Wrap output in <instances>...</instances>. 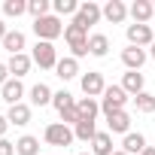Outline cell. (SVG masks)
Returning a JSON list of instances; mask_svg holds the SVG:
<instances>
[{"label":"cell","instance_id":"14","mask_svg":"<svg viewBox=\"0 0 155 155\" xmlns=\"http://www.w3.org/2000/svg\"><path fill=\"white\" fill-rule=\"evenodd\" d=\"M107 128H110V134H131V116L125 110H119L107 119Z\"/></svg>","mask_w":155,"mask_h":155},{"label":"cell","instance_id":"6","mask_svg":"<svg viewBox=\"0 0 155 155\" xmlns=\"http://www.w3.org/2000/svg\"><path fill=\"white\" fill-rule=\"evenodd\" d=\"M125 37H128V46H137V49L155 43V34H152L149 25H128L125 28Z\"/></svg>","mask_w":155,"mask_h":155},{"label":"cell","instance_id":"13","mask_svg":"<svg viewBox=\"0 0 155 155\" xmlns=\"http://www.w3.org/2000/svg\"><path fill=\"white\" fill-rule=\"evenodd\" d=\"M122 64H125L128 70H140V67L146 64V52L137 49V46H128V49H122Z\"/></svg>","mask_w":155,"mask_h":155},{"label":"cell","instance_id":"21","mask_svg":"<svg viewBox=\"0 0 155 155\" xmlns=\"http://www.w3.org/2000/svg\"><path fill=\"white\" fill-rule=\"evenodd\" d=\"M122 149H125L128 155H140V152L146 149V137L131 131V134H125V140H122Z\"/></svg>","mask_w":155,"mask_h":155},{"label":"cell","instance_id":"11","mask_svg":"<svg viewBox=\"0 0 155 155\" xmlns=\"http://www.w3.org/2000/svg\"><path fill=\"white\" fill-rule=\"evenodd\" d=\"M76 15H79V18L91 28V25H97V21L104 18V9L94 3V0H85V3H79V12H76Z\"/></svg>","mask_w":155,"mask_h":155},{"label":"cell","instance_id":"19","mask_svg":"<svg viewBox=\"0 0 155 155\" xmlns=\"http://www.w3.org/2000/svg\"><path fill=\"white\" fill-rule=\"evenodd\" d=\"M76 110H79V116H82V119L94 122V119H97V113H101V104H97L94 97H79V101H76Z\"/></svg>","mask_w":155,"mask_h":155},{"label":"cell","instance_id":"32","mask_svg":"<svg viewBox=\"0 0 155 155\" xmlns=\"http://www.w3.org/2000/svg\"><path fill=\"white\" fill-rule=\"evenodd\" d=\"M0 155H15V143H9V140H0Z\"/></svg>","mask_w":155,"mask_h":155},{"label":"cell","instance_id":"8","mask_svg":"<svg viewBox=\"0 0 155 155\" xmlns=\"http://www.w3.org/2000/svg\"><path fill=\"white\" fill-rule=\"evenodd\" d=\"M128 15L134 18V25H146L155 15V3H149V0H134L128 6Z\"/></svg>","mask_w":155,"mask_h":155},{"label":"cell","instance_id":"4","mask_svg":"<svg viewBox=\"0 0 155 155\" xmlns=\"http://www.w3.org/2000/svg\"><path fill=\"white\" fill-rule=\"evenodd\" d=\"M34 34H37V40L52 43V40H58V37L64 34V25H61L58 15H46V18H37V21H34Z\"/></svg>","mask_w":155,"mask_h":155},{"label":"cell","instance_id":"35","mask_svg":"<svg viewBox=\"0 0 155 155\" xmlns=\"http://www.w3.org/2000/svg\"><path fill=\"white\" fill-rule=\"evenodd\" d=\"M6 34H9V28H6V21H3V18H0V43H3V37H6Z\"/></svg>","mask_w":155,"mask_h":155},{"label":"cell","instance_id":"9","mask_svg":"<svg viewBox=\"0 0 155 155\" xmlns=\"http://www.w3.org/2000/svg\"><path fill=\"white\" fill-rule=\"evenodd\" d=\"M104 18L110 25H122L128 18V6L122 3V0H107V6H104Z\"/></svg>","mask_w":155,"mask_h":155},{"label":"cell","instance_id":"20","mask_svg":"<svg viewBox=\"0 0 155 155\" xmlns=\"http://www.w3.org/2000/svg\"><path fill=\"white\" fill-rule=\"evenodd\" d=\"M6 119H9V125H28L31 122V107L28 104H15V107H9V113H6Z\"/></svg>","mask_w":155,"mask_h":155},{"label":"cell","instance_id":"10","mask_svg":"<svg viewBox=\"0 0 155 155\" xmlns=\"http://www.w3.org/2000/svg\"><path fill=\"white\" fill-rule=\"evenodd\" d=\"M0 97H3L9 107L21 104V97H25V85H21V79H9L3 88H0Z\"/></svg>","mask_w":155,"mask_h":155},{"label":"cell","instance_id":"23","mask_svg":"<svg viewBox=\"0 0 155 155\" xmlns=\"http://www.w3.org/2000/svg\"><path fill=\"white\" fill-rule=\"evenodd\" d=\"M122 88L128 91V94H140L143 91V73L140 70H131V73H125V79H122Z\"/></svg>","mask_w":155,"mask_h":155},{"label":"cell","instance_id":"24","mask_svg":"<svg viewBox=\"0 0 155 155\" xmlns=\"http://www.w3.org/2000/svg\"><path fill=\"white\" fill-rule=\"evenodd\" d=\"M3 49H6L9 55H21V49H25V34H21V31H9V34L3 37Z\"/></svg>","mask_w":155,"mask_h":155},{"label":"cell","instance_id":"34","mask_svg":"<svg viewBox=\"0 0 155 155\" xmlns=\"http://www.w3.org/2000/svg\"><path fill=\"white\" fill-rule=\"evenodd\" d=\"M6 128H9V119H6V116H0V140H3V134H6Z\"/></svg>","mask_w":155,"mask_h":155},{"label":"cell","instance_id":"29","mask_svg":"<svg viewBox=\"0 0 155 155\" xmlns=\"http://www.w3.org/2000/svg\"><path fill=\"white\" fill-rule=\"evenodd\" d=\"M134 104H137L140 113H155V94H149V91H140L134 97Z\"/></svg>","mask_w":155,"mask_h":155},{"label":"cell","instance_id":"28","mask_svg":"<svg viewBox=\"0 0 155 155\" xmlns=\"http://www.w3.org/2000/svg\"><path fill=\"white\" fill-rule=\"evenodd\" d=\"M52 9H55V15H76L79 12V3L76 0H55Z\"/></svg>","mask_w":155,"mask_h":155},{"label":"cell","instance_id":"15","mask_svg":"<svg viewBox=\"0 0 155 155\" xmlns=\"http://www.w3.org/2000/svg\"><path fill=\"white\" fill-rule=\"evenodd\" d=\"M113 134L110 131H97V137L91 140V155H113Z\"/></svg>","mask_w":155,"mask_h":155},{"label":"cell","instance_id":"1","mask_svg":"<svg viewBox=\"0 0 155 155\" xmlns=\"http://www.w3.org/2000/svg\"><path fill=\"white\" fill-rule=\"evenodd\" d=\"M64 40L70 43V49H73V58H76V61L88 55V25H85L79 15H73V21L64 28Z\"/></svg>","mask_w":155,"mask_h":155},{"label":"cell","instance_id":"3","mask_svg":"<svg viewBox=\"0 0 155 155\" xmlns=\"http://www.w3.org/2000/svg\"><path fill=\"white\" fill-rule=\"evenodd\" d=\"M43 140H46L49 146H64V149H67V146L76 140V134H73L70 125H64V122H52V125H46Z\"/></svg>","mask_w":155,"mask_h":155},{"label":"cell","instance_id":"38","mask_svg":"<svg viewBox=\"0 0 155 155\" xmlns=\"http://www.w3.org/2000/svg\"><path fill=\"white\" fill-rule=\"evenodd\" d=\"M149 55H152V58H155V43H152V52H149Z\"/></svg>","mask_w":155,"mask_h":155},{"label":"cell","instance_id":"2","mask_svg":"<svg viewBox=\"0 0 155 155\" xmlns=\"http://www.w3.org/2000/svg\"><path fill=\"white\" fill-rule=\"evenodd\" d=\"M125 104H128V91H125L122 85H107V91H104V97H101V113L110 119L113 113L125 110Z\"/></svg>","mask_w":155,"mask_h":155},{"label":"cell","instance_id":"36","mask_svg":"<svg viewBox=\"0 0 155 155\" xmlns=\"http://www.w3.org/2000/svg\"><path fill=\"white\" fill-rule=\"evenodd\" d=\"M140 155H155V146H146V149H143Z\"/></svg>","mask_w":155,"mask_h":155},{"label":"cell","instance_id":"37","mask_svg":"<svg viewBox=\"0 0 155 155\" xmlns=\"http://www.w3.org/2000/svg\"><path fill=\"white\" fill-rule=\"evenodd\" d=\"M113 155H128V152H125V149H116V152H113Z\"/></svg>","mask_w":155,"mask_h":155},{"label":"cell","instance_id":"12","mask_svg":"<svg viewBox=\"0 0 155 155\" xmlns=\"http://www.w3.org/2000/svg\"><path fill=\"white\" fill-rule=\"evenodd\" d=\"M31 64H34V58H28L25 52H21V55H9V61H6V67H9V73H12V79H21V76L31 70Z\"/></svg>","mask_w":155,"mask_h":155},{"label":"cell","instance_id":"30","mask_svg":"<svg viewBox=\"0 0 155 155\" xmlns=\"http://www.w3.org/2000/svg\"><path fill=\"white\" fill-rule=\"evenodd\" d=\"M28 12L34 15V21L37 18H46L49 15V0H28Z\"/></svg>","mask_w":155,"mask_h":155},{"label":"cell","instance_id":"39","mask_svg":"<svg viewBox=\"0 0 155 155\" xmlns=\"http://www.w3.org/2000/svg\"><path fill=\"white\" fill-rule=\"evenodd\" d=\"M79 155H88V152H79Z\"/></svg>","mask_w":155,"mask_h":155},{"label":"cell","instance_id":"5","mask_svg":"<svg viewBox=\"0 0 155 155\" xmlns=\"http://www.w3.org/2000/svg\"><path fill=\"white\" fill-rule=\"evenodd\" d=\"M31 58H34V64H40L43 70H55V67H58V61H61V58H58V49H55L52 43H43V40H37V46H34V55H31Z\"/></svg>","mask_w":155,"mask_h":155},{"label":"cell","instance_id":"33","mask_svg":"<svg viewBox=\"0 0 155 155\" xmlns=\"http://www.w3.org/2000/svg\"><path fill=\"white\" fill-rule=\"evenodd\" d=\"M6 82H9V67H6L3 61H0V88H3Z\"/></svg>","mask_w":155,"mask_h":155},{"label":"cell","instance_id":"26","mask_svg":"<svg viewBox=\"0 0 155 155\" xmlns=\"http://www.w3.org/2000/svg\"><path fill=\"white\" fill-rule=\"evenodd\" d=\"M52 107H55V110H58V116H61L64 110L76 107V97H73L70 91H55V97H52Z\"/></svg>","mask_w":155,"mask_h":155},{"label":"cell","instance_id":"16","mask_svg":"<svg viewBox=\"0 0 155 155\" xmlns=\"http://www.w3.org/2000/svg\"><path fill=\"white\" fill-rule=\"evenodd\" d=\"M107 52H110V37H107V34H91V37H88V55L104 58Z\"/></svg>","mask_w":155,"mask_h":155},{"label":"cell","instance_id":"7","mask_svg":"<svg viewBox=\"0 0 155 155\" xmlns=\"http://www.w3.org/2000/svg\"><path fill=\"white\" fill-rule=\"evenodd\" d=\"M82 91H85V97H104V91H107V82H104V76L101 73H94V70H88L85 76H82Z\"/></svg>","mask_w":155,"mask_h":155},{"label":"cell","instance_id":"18","mask_svg":"<svg viewBox=\"0 0 155 155\" xmlns=\"http://www.w3.org/2000/svg\"><path fill=\"white\" fill-rule=\"evenodd\" d=\"M76 73H79V61H76L73 55H70V58H61V61H58V67H55V76H61L64 82H67V79H73Z\"/></svg>","mask_w":155,"mask_h":155},{"label":"cell","instance_id":"31","mask_svg":"<svg viewBox=\"0 0 155 155\" xmlns=\"http://www.w3.org/2000/svg\"><path fill=\"white\" fill-rule=\"evenodd\" d=\"M61 122H64V125H73V128H76V125L82 122V116H79V110H76V107H70V110H64V113H61Z\"/></svg>","mask_w":155,"mask_h":155},{"label":"cell","instance_id":"22","mask_svg":"<svg viewBox=\"0 0 155 155\" xmlns=\"http://www.w3.org/2000/svg\"><path fill=\"white\" fill-rule=\"evenodd\" d=\"M15 155H40V140L31 137V134L18 137L15 140Z\"/></svg>","mask_w":155,"mask_h":155},{"label":"cell","instance_id":"25","mask_svg":"<svg viewBox=\"0 0 155 155\" xmlns=\"http://www.w3.org/2000/svg\"><path fill=\"white\" fill-rule=\"evenodd\" d=\"M73 134H76V140H82V143H88V140H94V137H97V128H94V122L82 119L79 125L73 128Z\"/></svg>","mask_w":155,"mask_h":155},{"label":"cell","instance_id":"27","mask_svg":"<svg viewBox=\"0 0 155 155\" xmlns=\"http://www.w3.org/2000/svg\"><path fill=\"white\" fill-rule=\"evenodd\" d=\"M28 12V3L25 0H3V15L6 18H18V15H25Z\"/></svg>","mask_w":155,"mask_h":155},{"label":"cell","instance_id":"17","mask_svg":"<svg viewBox=\"0 0 155 155\" xmlns=\"http://www.w3.org/2000/svg\"><path fill=\"white\" fill-rule=\"evenodd\" d=\"M52 97H55V91H52L46 82H37V85L31 88V104H34V107H46V104H52Z\"/></svg>","mask_w":155,"mask_h":155}]
</instances>
